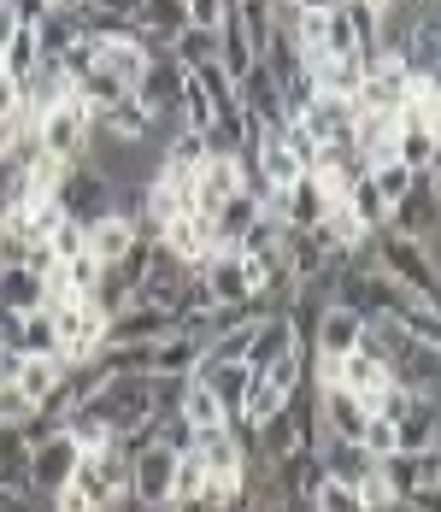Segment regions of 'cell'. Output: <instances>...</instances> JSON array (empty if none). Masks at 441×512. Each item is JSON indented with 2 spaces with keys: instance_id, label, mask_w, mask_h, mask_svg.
<instances>
[{
  "instance_id": "obj_1",
  "label": "cell",
  "mask_w": 441,
  "mask_h": 512,
  "mask_svg": "<svg viewBox=\"0 0 441 512\" xmlns=\"http://www.w3.org/2000/svg\"><path fill=\"white\" fill-rule=\"evenodd\" d=\"M77 412H95L112 436H130L147 418H159V395H153V377H106V389Z\"/></svg>"
},
{
  "instance_id": "obj_2",
  "label": "cell",
  "mask_w": 441,
  "mask_h": 512,
  "mask_svg": "<svg viewBox=\"0 0 441 512\" xmlns=\"http://www.w3.org/2000/svg\"><path fill=\"white\" fill-rule=\"evenodd\" d=\"M89 136H95V130H89V101H83L77 89L36 118V142H42V154L65 159V165H77V159L89 154Z\"/></svg>"
},
{
  "instance_id": "obj_3",
  "label": "cell",
  "mask_w": 441,
  "mask_h": 512,
  "mask_svg": "<svg viewBox=\"0 0 441 512\" xmlns=\"http://www.w3.org/2000/svg\"><path fill=\"white\" fill-rule=\"evenodd\" d=\"M389 236H406V242H430L441 230V189L430 171H418L412 177V189L389 206V224H383Z\"/></svg>"
},
{
  "instance_id": "obj_4",
  "label": "cell",
  "mask_w": 441,
  "mask_h": 512,
  "mask_svg": "<svg viewBox=\"0 0 441 512\" xmlns=\"http://www.w3.org/2000/svg\"><path fill=\"white\" fill-rule=\"evenodd\" d=\"M106 312L95 301H71V307L53 312V330H59V359L65 365H83V359H95L106 348Z\"/></svg>"
},
{
  "instance_id": "obj_5",
  "label": "cell",
  "mask_w": 441,
  "mask_h": 512,
  "mask_svg": "<svg viewBox=\"0 0 441 512\" xmlns=\"http://www.w3.org/2000/svg\"><path fill=\"white\" fill-rule=\"evenodd\" d=\"M77 460H83V448L65 436V430H53L48 442H36L30 448V471H24V483L42 495V501H53L65 483H71V471H77Z\"/></svg>"
},
{
  "instance_id": "obj_6",
  "label": "cell",
  "mask_w": 441,
  "mask_h": 512,
  "mask_svg": "<svg viewBox=\"0 0 441 512\" xmlns=\"http://www.w3.org/2000/svg\"><path fill=\"white\" fill-rule=\"evenodd\" d=\"M53 201H59V212L65 218H77V224H89V218H100V212H112V183L100 177L95 165H71L65 171V183L53 189Z\"/></svg>"
},
{
  "instance_id": "obj_7",
  "label": "cell",
  "mask_w": 441,
  "mask_h": 512,
  "mask_svg": "<svg viewBox=\"0 0 441 512\" xmlns=\"http://www.w3.org/2000/svg\"><path fill=\"white\" fill-rule=\"evenodd\" d=\"M171 483H177V454L165 442H153L130 460V501L136 507H171Z\"/></svg>"
},
{
  "instance_id": "obj_8",
  "label": "cell",
  "mask_w": 441,
  "mask_h": 512,
  "mask_svg": "<svg viewBox=\"0 0 441 512\" xmlns=\"http://www.w3.org/2000/svg\"><path fill=\"white\" fill-rule=\"evenodd\" d=\"M353 118H359V106L347 101V95H318V101L294 118V124H300V130H306L318 148H330V142L353 148Z\"/></svg>"
},
{
  "instance_id": "obj_9",
  "label": "cell",
  "mask_w": 441,
  "mask_h": 512,
  "mask_svg": "<svg viewBox=\"0 0 441 512\" xmlns=\"http://www.w3.org/2000/svg\"><path fill=\"white\" fill-rule=\"evenodd\" d=\"M159 248H165L171 259H183L189 271H200L206 259H218V230H212L200 212H183V218H171V224H165Z\"/></svg>"
},
{
  "instance_id": "obj_10",
  "label": "cell",
  "mask_w": 441,
  "mask_h": 512,
  "mask_svg": "<svg viewBox=\"0 0 441 512\" xmlns=\"http://www.w3.org/2000/svg\"><path fill=\"white\" fill-rule=\"evenodd\" d=\"M359 336H365V318L353 307H324V318L312 324V342H306V354L312 359H347L359 348Z\"/></svg>"
},
{
  "instance_id": "obj_11",
  "label": "cell",
  "mask_w": 441,
  "mask_h": 512,
  "mask_svg": "<svg viewBox=\"0 0 441 512\" xmlns=\"http://www.w3.org/2000/svg\"><path fill=\"white\" fill-rule=\"evenodd\" d=\"M236 106L253 112V118H265V124H283V83H277V71L265 59H253L236 77Z\"/></svg>"
},
{
  "instance_id": "obj_12",
  "label": "cell",
  "mask_w": 441,
  "mask_h": 512,
  "mask_svg": "<svg viewBox=\"0 0 441 512\" xmlns=\"http://www.w3.org/2000/svg\"><path fill=\"white\" fill-rule=\"evenodd\" d=\"M389 371H394V389H406V395H430V389H441V354L424 348L418 336H406V348L389 359Z\"/></svg>"
},
{
  "instance_id": "obj_13",
  "label": "cell",
  "mask_w": 441,
  "mask_h": 512,
  "mask_svg": "<svg viewBox=\"0 0 441 512\" xmlns=\"http://www.w3.org/2000/svg\"><path fill=\"white\" fill-rule=\"evenodd\" d=\"M312 242H318L330 259H347V254H359V248L371 242V230H365V224H359V212L342 201V206H330V212L312 224Z\"/></svg>"
},
{
  "instance_id": "obj_14",
  "label": "cell",
  "mask_w": 441,
  "mask_h": 512,
  "mask_svg": "<svg viewBox=\"0 0 441 512\" xmlns=\"http://www.w3.org/2000/svg\"><path fill=\"white\" fill-rule=\"evenodd\" d=\"M183 324H177V312L165 307H124L112 324H106V342H165V336H177Z\"/></svg>"
},
{
  "instance_id": "obj_15",
  "label": "cell",
  "mask_w": 441,
  "mask_h": 512,
  "mask_svg": "<svg viewBox=\"0 0 441 512\" xmlns=\"http://www.w3.org/2000/svg\"><path fill=\"white\" fill-rule=\"evenodd\" d=\"M83 248L100 259V265H118V259L136 248V224L124 218V212H100L83 224Z\"/></svg>"
},
{
  "instance_id": "obj_16",
  "label": "cell",
  "mask_w": 441,
  "mask_h": 512,
  "mask_svg": "<svg viewBox=\"0 0 441 512\" xmlns=\"http://www.w3.org/2000/svg\"><path fill=\"white\" fill-rule=\"evenodd\" d=\"M183 83H189V71H183L171 53H153V65H147L142 89H136V101H142L147 112H171V106L183 101Z\"/></svg>"
},
{
  "instance_id": "obj_17",
  "label": "cell",
  "mask_w": 441,
  "mask_h": 512,
  "mask_svg": "<svg viewBox=\"0 0 441 512\" xmlns=\"http://www.w3.org/2000/svg\"><path fill=\"white\" fill-rule=\"evenodd\" d=\"M312 454H318V471H324V477H336V483H347V489H359V483H365V471L377 465L359 442H342V436H318V448H312Z\"/></svg>"
},
{
  "instance_id": "obj_18",
  "label": "cell",
  "mask_w": 441,
  "mask_h": 512,
  "mask_svg": "<svg viewBox=\"0 0 441 512\" xmlns=\"http://www.w3.org/2000/svg\"><path fill=\"white\" fill-rule=\"evenodd\" d=\"M300 342H294V324H289V312H271V318H259L253 324V342H247V371H265V365H277L283 354H294Z\"/></svg>"
},
{
  "instance_id": "obj_19",
  "label": "cell",
  "mask_w": 441,
  "mask_h": 512,
  "mask_svg": "<svg viewBox=\"0 0 441 512\" xmlns=\"http://www.w3.org/2000/svg\"><path fill=\"white\" fill-rule=\"evenodd\" d=\"M289 124V118H283ZM283 124H271L265 136H259V148H253V171L259 177H271L277 189H289V183H300L306 171H300V159H294V148H289V136H283Z\"/></svg>"
},
{
  "instance_id": "obj_20",
  "label": "cell",
  "mask_w": 441,
  "mask_h": 512,
  "mask_svg": "<svg viewBox=\"0 0 441 512\" xmlns=\"http://www.w3.org/2000/svg\"><path fill=\"white\" fill-rule=\"evenodd\" d=\"M418 24H424V0H389V6L377 12V48L394 53V59H406Z\"/></svg>"
},
{
  "instance_id": "obj_21",
  "label": "cell",
  "mask_w": 441,
  "mask_h": 512,
  "mask_svg": "<svg viewBox=\"0 0 441 512\" xmlns=\"http://www.w3.org/2000/svg\"><path fill=\"white\" fill-rule=\"evenodd\" d=\"M336 383H342L347 395H377V389H389L394 383V371H389V359H377V354H365V348H353V354L336 365Z\"/></svg>"
},
{
  "instance_id": "obj_22",
  "label": "cell",
  "mask_w": 441,
  "mask_h": 512,
  "mask_svg": "<svg viewBox=\"0 0 441 512\" xmlns=\"http://www.w3.org/2000/svg\"><path fill=\"white\" fill-rule=\"evenodd\" d=\"M177 418L189 424V430H218V424H230V412H224V401L200 383V377H183V395H177Z\"/></svg>"
},
{
  "instance_id": "obj_23",
  "label": "cell",
  "mask_w": 441,
  "mask_h": 512,
  "mask_svg": "<svg viewBox=\"0 0 441 512\" xmlns=\"http://www.w3.org/2000/svg\"><path fill=\"white\" fill-rule=\"evenodd\" d=\"M59 377H65V359H18V377H12V383H18V395H24V401H30V407L42 412L53 401V389H59Z\"/></svg>"
},
{
  "instance_id": "obj_24",
  "label": "cell",
  "mask_w": 441,
  "mask_h": 512,
  "mask_svg": "<svg viewBox=\"0 0 441 512\" xmlns=\"http://www.w3.org/2000/svg\"><path fill=\"white\" fill-rule=\"evenodd\" d=\"M100 65L112 71V83H118L124 95H136L153 59H147V48H142V42H106V48H100Z\"/></svg>"
},
{
  "instance_id": "obj_25",
  "label": "cell",
  "mask_w": 441,
  "mask_h": 512,
  "mask_svg": "<svg viewBox=\"0 0 441 512\" xmlns=\"http://www.w3.org/2000/svg\"><path fill=\"white\" fill-rule=\"evenodd\" d=\"M218 53H224V30H177V42H171V59L183 65V71H200V65H218Z\"/></svg>"
},
{
  "instance_id": "obj_26",
  "label": "cell",
  "mask_w": 441,
  "mask_h": 512,
  "mask_svg": "<svg viewBox=\"0 0 441 512\" xmlns=\"http://www.w3.org/2000/svg\"><path fill=\"white\" fill-rule=\"evenodd\" d=\"M195 377L206 383V389H212V395H218V401H224V412H230V418H242L247 365H206V359H200V365H195Z\"/></svg>"
},
{
  "instance_id": "obj_27",
  "label": "cell",
  "mask_w": 441,
  "mask_h": 512,
  "mask_svg": "<svg viewBox=\"0 0 441 512\" xmlns=\"http://www.w3.org/2000/svg\"><path fill=\"white\" fill-rule=\"evenodd\" d=\"M42 307V277L24 265H0V312H36Z\"/></svg>"
},
{
  "instance_id": "obj_28",
  "label": "cell",
  "mask_w": 441,
  "mask_h": 512,
  "mask_svg": "<svg viewBox=\"0 0 441 512\" xmlns=\"http://www.w3.org/2000/svg\"><path fill=\"white\" fill-rule=\"evenodd\" d=\"M77 42H83V18H77V12H59V6H53L48 18L36 24V48H42V59H59V53H71Z\"/></svg>"
},
{
  "instance_id": "obj_29",
  "label": "cell",
  "mask_w": 441,
  "mask_h": 512,
  "mask_svg": "<svg viewBox=\"0 0 441 512\" xmlns=\"http://www.w3.org/2000/svg\"><path fill=\"white\" fill-rule=\"evenodd\" d=\"M200 354H206V348H200L195 336L177 330V336H165V342L153 348V371H159V377H195Z\"/></svg>"
},
{
  "instance_id": "obj_30",
  "label": "cell",
  "mask_w": 441,
  "mask_h": 512,
  "mask_svg": "<svg viewBox=\"0 0 441 512\" xmlns=\"http://www.w3.org/2000/svg\"><path fill=\"white\" fill-rule=\"evenodd\" d=\"M283 401H289V395H283V389H277V383H271V377H265V371H247V395H242V424H253V430H259V424H265V418H277V412H283Z\"/></svg>"
},
{
  "instance_id": "obj_31",
  "label": "cell",
  "mask_w": 441,
  "mask_h": 512,
  "mask_svg": "<svg viewBox=\"0 0 441 512\" xmlns=\"http://www.w3.org/2000/svg\"><path fill=\"white\" fill-rule=\"evenodd\" d=\"M18 354H30V359H59V330H53V312L48 307H36V312H24L18 318Z\"/></svg>"
},
{
  "instance_id": "obj_32",
  "label": "cell",
  "mask_w": 441,
  "mask_h": 512,
  "mask_svg": "<svg viewBox=\"0 0 441 512\" xmlns=\"http://www.w3.org/2000/svg\"><path fill=\"white\" fill-rule=\"evenodd\" d=\"M136 30H153L159 42H177V30H189V12H183V0H142Z\"/></svg>"
},
{
  "instance_id": "obj_33",
  "label": "cell",
  "mask_w": 441,
  "mask_h": 512,
  "mask_svg": "<svg viewBox=\"0 0 441 512\" xmlns=\"http://www.w3.org/2000/svg\"><path fill=\"white\" fill-rule=\"evenodd\" d=\"M24 471H30V436H24V424H0V489L24 483Z\"/></svg>"
},
{
  "instance_id": "obj_34",
  "label": "cell",
  "mask_w": 441,
  "mask_h": 512,
  "mask_svg": "<svg viewBox=\"0 0 441 512\" xmlns=\"http://www.w3.org/2000/svg\"><path fill=\"white\" fill-rule=\"evenodd\" d=\"M206 460H200L195 448L189 454H177V483H171V507H189V501H206Z\"/></svg>"
},
{
  "instance_id": "obj_35",
  "label": "cell",
  "mask_w": 441,
  "mask_h": 512,
  "mask_svg": "<svg viewBox=\"0 0 441 512\" xmlns=\"http://www.w3.org/2000/svg\"><path fill=\"white\" fill-rule=\"evenodd\" d=\"M347 206H353V212H359V224H365V230H371V236H377V230H383V224H389V201H383V195H377V189H371V177H359V183H353V189H347Z\"/></svg>"
},
{
  "instance_id": "obj_36",
  "label": "cell",
  "mask_w": 441,
  "mask_h": 512,
  "mask_svg": "<svg viewBox=\"0 0 441 512\" xmlns=\"http://www.w3.org/2000/svg\"><path fill=\"white\" fill-rule=\"evenodd\" d=\"M306 501H312V512H365L359 507V489H347V483H336V477H318Z\"/></svg>"
},
{
  "instance_id": "obj_37",
  "label": "cell",
  "mask_w": 441,
  "mask_h": 512,
  "mask_svg": "<svg viewBox=\"0 0 441 512\" xmlns=\"http://www.w3.org/2000/svg\"><path fill=\"white\" fill-rule=\"evenodd\" d=\"M365 177H371V189H377V195L394 206L406 189H412V177H418V171H412V165H400V159H383V165H371Z\"/></svg>"
},
{
  "instance_id": "obj_38",
  "label": "cell",
  "mask_w": 441,
  "mask_h": 512,
  "mask_svg": "<svg viewBox=\"0 0 441 512\" xmlns=\"http://www.w3.org/2000/svg\"><path fill=\"white\" fill-rule=\"evenodd\" d=\"M377 465H383V477H389L394 501H412V495H418V454H389V460H377Z\"/></svg>"
},
{
  "instance_id": "obj_39",
  "label": "cell",
  "mask_w": 441,
  "mask_h": 512,
  "mask_svg": "<svg viewBox=\"0 0 441 512\" xmlns=\"http://www.w3.org/2000/svg\"><path fill=\"white\" fill-rule=\"evenodd\" d=\"M359 448H365L371 460H389V454H400V430H394V418H365Z\"/></svg>"
},
{
  "instance_id": "obj_40",
  "label": "cell",
  "mask_w": 441,
  "mask_h": 512,
  "mask_svg": "<svg viewBox=\"0 0 441 512\" xmlns=\"http://www.w3.org/2000/svg\"><path fill=\"white\" fill-rule=\"evenodd\" d=\"M100 271H106V265H100V259L89 254V248H83V254H77V259H65V265H59V277H65V283H71V289H77V295H83V301H89V295H95Z\"/></svg>"
},
{
  "instance_id": "obj_41",
  "label": "cell",
  "mask_w": 441,
  "mask_h": 512,
  "mask_svg": "<svg viewBox=\"0 0 441 512\" xmlns=\"http://www.w3.org/2000/svg\"><path fill=\"white\" fill-rule=\"evenodd\" d=\"M36 65H42V48H36V30H18V42L6 48V77H18V83H24V77H30Z\"/></svg>"
},
{
  "instance_id": "obj_42",
  "label": "cell",
  "mask_w": 441,
  "mask_h": 512,
  "mask_svg": "<svg viewBox=\"0 0 441 512\" xmlns=\"http://www.w3.org/2000/svg\"><path fill=\"white\" fill-rule=\"evenodd\" d=\"M318 101V83L306 77V71H294V77H283V118H300L306 106Z\"/></svg>"
},
{
  "instance_id": "obj_43",
  "label": "cell",
  "mask_w": 441,
  "mask_h": 512,
  "mask_svg": "<svg viewBox=\"0 0 441 512\" xmlns=\"http://www.w3.org/2000/svg\"><path fill=\"white\" fill-rule=\"evenodd\" d=\"M359 507H365V512L394 507V489H389V477H383V465H371V471H365V483H359Z\"/></svg>"
},
{
  "instance_id": "obj_44",
  "label": "cell",
  "mask_w": 441,
  "mask_h": 512,
  "mask_svg": "<svg viewBox=\"0 0 441 512\" xmlns=\"http://www.w3.org/2000/svg\"><path fill=\"white\" fill-rule=\"evenodd\" d=\"M48 254L59 259V265H65V259H77V254H83V224H77V218H65V224H59V230L48 236Z\"/></svg>"
},
{
  "instance_id": "obj_45",
  "label": "cell",
  "mask_w": 441,
  "mask_h": 512,
  "mask_svg": "<svg viewBox=\"0 0 441 512\" xmlns=\"http://www.w3.org/2000/svg\"><path fill=\"white\" fill-rule=\"evenodd\" d=\"M183 12H189V24H195V30H224V18H230V6H224V0H183Z\"/></svg>"
},
{
  "instance_id": "obj_46",
  "label": "cell",
  "mask_w": 441,
  "mask_h": 512,
  "mask_svg": "<svg viewBox=\"0 0 441 512\" xmlns=\"http://www.w3.org/2000/svg\"><path fill=\"white\" fill-rule=\"evenodd\" d=\"M24 418H36V407L18 395V383H0V424H24Z\"/></svg>"
},
{
  "instance_id": "obj_47",
  "label": "cell",
  "mask_w": 441,
  "mask_h": 512,
  "mask_svg": "<svg viewBox=\"0 0 441 512\" xmlns=\"http://www.w3.org/2000/svg\"><path fill=\"white\" fill-rule=\"evenodd\" d=\"M89 12H106V18H124V24H136V18H142V0H95Z\"/></svg>"
},
{
  "instance_id": "obj_48",
  "label": "cell",
  "mask_w": 441,
  "mask_h": 512,
  "mask_svg": "<svg viewBox=\"0 0 441 512\" xmlns=\"http://www.w3.org/2000/svg\"><path fill=\"white\" fill-rule=\"evenodd\" d=\"M18 30H24V24H18V6H12V0H0V53L18 42Z\"/></svg>"
},
{
  "instance_id": "obj_49",
  "label": "cell",
  "mask_w": 441,
  "mask_h": 512,
  "mask_svg": "<svg viewBox=\"0 0 441 512\" xmlns=\"http://www.w3.org/2000/svg\"><path fill=\"white\" fill-rule=\"evenodd\" d=\"M12 6H18V24H24V30H36V24L53 12L48 0H12Z\"/></svg>"
},
{
  "instance_id": "obj_50",
  "label": "cell",
  "mask_w": 441,
  "mask_h": 512,
  "mask_svg": "<svg viewBox=\"0 0 441 512\" xmlns=\"http://www.w3.org/2000/svg\"><path fill=\"white\" fill-rule=\"evenodd\" d=\"M18 106H24V83H18V77H0V118L18 112Z\"/></svg>"
},
{
  "instance_id": "obj_51",
  "label": "cell",
  "mask_w": 441,
  "mask_h": 512,
  "mask_svg": "<svg viewBox=\"0 0 441 512\" xmlns=\"http://www.w3.org/2000/svg\"><path fill=\"white\" fill-rule=\"evenodd\" d=\"M412 507H418V512H441V489H418V495H412Z\"/></svg>"
},
{
  "instance_id": "obj_52",
  "label": "cell",
  "mask_w": 441,
  "mask_h": 512,
  "mask_svg": "<svg viewBox=\"0 0 441 512\" xmlns=\"http://www.w3.org/2000/svg\"><path fill=\"white\" fill-rule=\"evenodd\" d=\"M336 6H353V12H383L389 0H336Z\"/></svg>"
},
{
  "instance_id": "obj_53",
  "label": "cell",
  "mask_w": 441,
  "mask_h": 512,
  "mask_svg": "<svg viewBox=\"0 0 441 512\" xmlns=\"http://www.w3.org/2000/svg\"><path fill=\"white\" fill-rule=\"evenodd\" d=\"M53 6H59V12H77V18H83V12H89L95 0H53Z\"/></svg>"
},
{
  "instance_id": "obj_54",
  "label": "cell",
  "mask_w": 441,
  "mask_h": 512,
  "mask_svg": "<svg viewBox=\"0 0 441 512\" xmlns=\"http://www.w3.org/2000/svg\"><path fill=\"white\" fill-rule=\"evenodd\" d=\"M106 512H142V507H136L130 495H118V501H112V507H106Z\"/></svg>"
},
{
  "instance_id": "obj_55",
  "label": "cell",
  "mask_w": 441,
  "mask_h": 512,
  "mask_svg": "<svg viewBox=\"0 0 441 512\" xmlns=\"http://www.w3.org/2000/svg\"><path fill=\"white\" fill-rule=\"evenodd\" d=\"M383 512H418V507H412V501H394V507H383Z\"/></svg>"
},
{
  "instance_id": "obj_56",
  "label": "cell",
  "mask_w": 441,
  "mask_h": 512,
  "mask_svg": "<svg viewBox=\"0 0 441 512\" xmlns=\"http://www.w3.org/2000/svg\"><path fill=\"white\" fill-rule=\"evenodd\" d=\"M142 512H177V507H142Z\"/></svg>"
},
{
  "instance_id": "obj_57",
  "label": "cell",
  "mask_w": 441,
  "mask_h": 512,
  "mask_svg": "<svg viewBox=\"0 0 441 512\" xmlns=\"http://www.w3.org/2000/svg\"><path fill=\"white\" fill-rule=\"evenodd\" d=\"M0 77H6V53H0Z\"/></svg>"
},
{
  "instance_id": "obj_58",
  "label": "cell",
  "mask_w": 441,
  "mask_h": 512,
  "mask_svg": "<svg viewBox=\"0 0 441 512\" xmlns=\"http://www.w3.org/2000/svg\"><path fill=\"white\" fill-rule=\"evenodd\" d=\"M48 6H53V0H48Z\"/></svg>"
}]
</instances>
